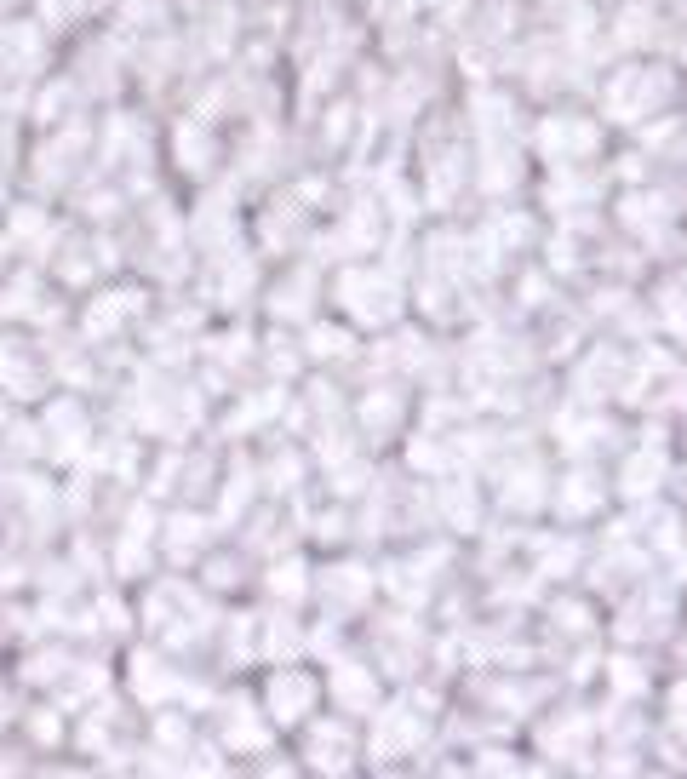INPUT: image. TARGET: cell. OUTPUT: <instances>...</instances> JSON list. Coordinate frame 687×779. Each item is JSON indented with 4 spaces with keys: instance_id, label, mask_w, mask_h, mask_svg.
<instances>
[{
    "instance_id": "cell-3",
    "label": "cell",
    "mask_w": 687,
    "mask_h": 779,
    "mask_svg": "<svg viewBox=\"0 0 687 779\" xmlns=\"http://www.w3.org/2000/svg\"><path fill=\"white\" fill-rule=\"evenodd\" d=\"M407 745H413V722H407L401 711L384 716V728H378V751H407Z\"/></svg>"
},
{
    "instance_id": "cell-1",
    "label": "cell",
    "mask_w": 687,
    "mask_h": 779,
    "mask_svg": "<svg viewBox=\"0 0 687 779\" xmlns=\"http://www.w3.org/2000/svg\"><path fill=\"white\" fill-rule=\"evenodd\" d=\"M309 762H316L321 774L349 768V734H344V728H316V739H309Z\"/></svg>"
},
{
    "instance_id": "cell-2",
    "label": "cell",
    "mask_w": 687,
    "mask_h": 779,
    "mask_svg": "<svg viewBox=\"0 0 687 779\" xmlns=\"http://www.w3.org/2000/svg\"><path fill=\"white\" fill-rule=\"evenodd\" d=\"M309 699H316V688H309L304 676H281V682H275V693H270V705H275L281 722H298V716L309 711Z\"/></svg>"
},
{
    "instance_id": "cell-4",
    "label": "cell",
    "mask_w": 687,
    "mask_h": 779,
    "mask_svg": "<svg viewBox=\"0 0 687 779\" xmlns=\"http://www.w3.org/2000/svg\"><path fill=\"white\" fill-rule=\"evenodd\" d=\"M339 699H349V705H372L367 676H361V671H339Z\"/></svg>"
}]
</instances>
